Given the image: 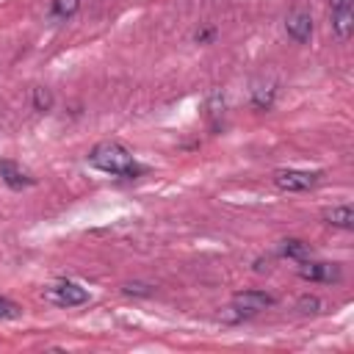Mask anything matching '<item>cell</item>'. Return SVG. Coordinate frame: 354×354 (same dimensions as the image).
Wrapping results in <instances>:
<instances>
[{
  "label": "cell",
  "instance_id": "6da1fadb",
  "mask_svg": "<svg viewBox=\"0 0 354 354\" xmlns=\"http://www.w3.org/2000/svg\"><path fill=\"white\" fill-rule=\"evenodd\" d=\"M88 163L105 174H119V177H136L144 171V166L136 163L133 152L127 147H122L119 141H100L88 152Z\"/></svg>",
  "mask_w": 354,
  "mask_h": 354
},
{
  "label": "cell",
  "instance_id": "7a4b0ae2",
  "mask_svg": "<svg viewBox=\"0 0 354 354\" xmlns=\"http://www.w3.org/2000/svg\"><path fill=\"white\" fill-rule=\"evenodd\" d=\"M44 299L55 307H77V304L88 301V290L72 279H58L44 288Z\"/></svg>",
  "mask_w": 354,
  "mask_h": 354
},
{
  "label": "cell",
  "instance_id": "3957f363",
  "mask_svg": "<svg viewBox=\"0 0 354 354\" xmlns=\"http://www.w3.org/2000/svg\"><path fill=\"white\" fill-rule=\"evenodd\" d=\"M321 180V171H304V169H279L274 174V185L282 191H307L315 188Z\"/></svg>",
  "mask_w": 354,
  "mask_h": 354
},
{
  "label": "cell",
  "instance_id": "277c9868",
  "mask_svg": "<svg viewBox=\"0 0 354 354\" xmlns=\"http://www.w3.org/2000/svg\"><path fill=\"white\" fill-rule=\"evenodd\" d=\"M0 177H3V183H6L8 188H14V191L30 188V185L36 183V177H33L25 166H19L17 160H8V158L0 160Z\"/></svg>",
  "mask_w": 354,
  "mask_h": 354
},
{
  "label": "cell",
  "instance_id": "5b68a950",
  "mask_svg": "<svg viewBox=\"0 0 354 354\" xmlns=\"http://www.w3.org/2000/svg\"><path fill=\"white\" fill-rule=\"evenodd\" d=\"M299 277L310 279V282H337L343 277V271H340L337 263H310V260H301Z\"/></svg>",
  "mask_w": 354,
  "mask_h": 354
},
{
  "label": "cell",
  "instance_id": "8992f818",
  "mask_svg": "<svg viewBox=\"0 0 354 354\" xmlns=\"http://www.w3.org/2000/svg\"><path fill=\"white\" fill-rule=\"evenodd\" d=\"M274 304V296H268L266 290H241L232 296V307L241 310L243 315H252V313H260L266 307Z\"/></svg>",
  "mask_w": 354,
  "mask_h": 354
},
{
  "label": "cell",
  "instance_id": "52a82bcc",
  "mask_svg": "<svg viewBox=\"0 0 354 354\" xmlns=\"http://www.w3.org/2000/svg\"><path fill=\"white\" fill-rule=\"evenodd\" d=\"M285 30L296 41H310V36H313V17H310V11L307 8H293L285 17Z\"/></svg>",
  "mask_w": 354,
  "mask_h": 354
},
{
  "label": "cell",
  "instance_id": "ba28073f",
  "mask_svg": "<svg viewBox=\"0 0 354 354\" xmlns=\"http://www.w3.org/2000/svg\"><path fill=\"white\" fill-rule=\"evenodd\" d=\"M277 100V83L274 80H254L252 91H249V105L254 111H271Z\"/></svg>",
  "mask_w": 354,
  "mask_h": 354
},
{
  "label": "cell",
  "instance_id": "9c48e42d",
  "mask_svg": "<svg viewBox=\"0 0 354 354\" xmlns=\"http://www.w3.org/2000/svg\"><path fill=\"white\" fill-rule=\"evenodd\" d=\"M332 28H335V36L340 41H346L354 30V14H351V3L343 6V8H335L332 11Z\"/></svg>",
  "mask_w": 354,
  "mask_h": 354
},
{
  "label": "cell",
  "instance_id": "30bf717a",
  "mask_svg": "<svg viewBox=\"0 0 354 354\" xmlns=\"http://www.w3.org/2000/svg\"><path fill=\"white\" fill-rule=\"evenodd\" d=\"M324 221L332 227H340V230H351L354 227V210H351V205H335V207L324 210Z\"/></svg>",
  "mask_w": 354,
  "mask_h": 354
},
{
  "label": "cell",
  "instance_id": "8fae6325",
  "mask_svg": "<svg viewBox=\"0 0 354 354\" xmlns=\"http://www.w3.org/2000/svg\"><path fill=\"white\" fill-rule=\"evenodd\" d=\"M279 254L288 257V260L301 263V260H310L313 249H310V243H304L299 238H285V241H279Z\"/></svg>",
  "mask_w": 354,
  "mask_h": 354
},
{
  "label": "cell",
  "instance_id": "7c38bea8",
  "mask_svg": "<svg viewBox=\"0 0 354 354\" xmlns=\"http://www.w3.org/2000/svg\"><path fill=\"white\" fill-rule=\"evenodd\" d=\"M205 108H207V116H210L213 127H218V119L224 116V94H221V91H210Z\"/></svg>",
  "mask_w": 354,
  "mask_h": 354
},
{
  "label": "cell",
  "instance_id": "4fadbf2b",
  "mask_svg": "<svg viewBox=\"0 0 354 354\" xmlns=\"http://www.w3.org/2000/svg\"><path fill=\"white\" fill-rule=\"evenodd\" d=\"M77 8H80V0H53L50 17H53V19H69Z\"/></svg>",
  "mask_w": 354,
  "mask_h": 354
},
{
  "label": "cell",
  "instance_id": "5bb4252c",
  "mask_svg": "<svg viewBox=\"0 0 354 354\" xmlns=\"http://www.w3.org/2000/svg\"><path fill=\"white\" fill-rule=\"evenodd\" d=\"M33 108H36L39 113H47V111L53 108V91L44 88V86H36V88H33Z\"/></svg>",
  "mask_w": 354,
  "mask_h": 354
},
{
  "label": "cell",
  "instance_id": "9a60e30c",
  "mask_svg": "<svg viewBox=\"0 0 354 354\" xmlns=\"http://www.w3.org/2000/svg\"><path fill=\"white\" fill-rule=\"evenodd\" d=\"M296 310L301 313V315H318L321 313V299L318 296H299V301H296Z\"/></svg>",
  "mask_w": 354,
  "mask_h": 354
},
{
  "label": "cell",
  "instance_id": "2e32d148",
  "mask_svg": "<svg viewBox=\"0 0 354 354\" xmlns=\"http://www.w3.org/2000/svg\"><path fill=\"white\" fill-rule=\"evenodd\" d=\"M124 293H127V296H152V285H144V282H127V285H124Z\"/></svg>",
  "mask_w": 354,
  "mask_h": 354
},
{
  "label": "cell",
  "instance_id": "e0dca14e",
  "mask_svg": "<svg viewBox=\"0 0 354 354\" xmlns=\"http://www.w3.org/2000/svg\"><path fill=\"white\" fill-rule=\"evenodd\" d=\"M22 310H19V304H14L11 299H3L0 296V318H17Z\"/></svg>",
  "mask_w": 354,
  "mask_h": 354
},
{
  "label": "cell",
  "instance_id": "ac0fdd59",
  "mask_svg": "<svg viewBox=\"0 0 354 354\" xmlns=\"http://www.w3.org/2000/svg\"><path fill=\"white\" fill-rule=\"evenodd\" d=\"M213 36H216V28H213V25H207V28H199V30L194 33L196 44H207V41H210Z\"/></svg>",
  "mask_w": 354,
  "mask_h": 354
},
{
  "label": "cell",
  "instance_id": "d6986e66",
  "mask_svg": "<svg viewBox=\"0 0 354 354\" xmlns=\"http://www.w3.org/2000/svg\"><path fill=\"white\" fill-rule=\"evenodd\" d=\"M348 3H351V0H329L332 11H335V8H343V6H348Z\"/></svg>",
  "mask_w": 354,
  "mask_h": 354
}]
</instances>
